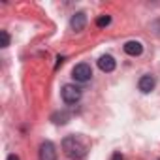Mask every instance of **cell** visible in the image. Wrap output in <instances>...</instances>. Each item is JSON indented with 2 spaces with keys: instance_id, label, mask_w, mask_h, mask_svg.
<instances>
[{
  "instance_id": "obj_1",
  "label": "cell",
  "mask_w": 160,
  "mask_h": 160,
  "mask_svg": "<svg viewBox=\"0 0 160 160\" xmlns=\"http://www.w3.org/2000/svg\"><path fill=\"white\" fill-rule=\"evenodd\" d=\"M62 149L70 158H83L87 152V145L79 139L77 136H68L62 141Z\"/></svg>"
},
{
  "instance_id": "obj_2",
  "label": "cell",
  "mask_w": 160,
  "mask_h": 160,
  "mask_svg": "<svg viewBox=\"0 0 160 160\" xmlns=\"http://www.w3.org/2000/svg\"><path fill=\"white\" fill-rule=\"evenodd\" d=\"M72 75H73V79H75V81H81V83H85V81H89V79L92 77V68H91L87 62H81V64L73 66V70H72Z\"/></svg>"
},
{
  "instance_id": "obj_3",
  "label": "cell",
  "mask_w": 160,
  "mask_h": 160,
  "mask_svg": "<svg viewBox=\"0 0 160 160\" xmlns=\"http://www.w3.org/2000/svg\"><path fill=\"white\" fill-rule=\"evenodd\" d=\"M60 94H62V100L66 104H75V102H79V98H81V89L75 87V85H64Z\"/></svg>"
},
{
  "instance_id": "obj_4",
  "label": "cell",
  "mask_w": 160,
  "mask_h": 160,
  "mask_svg": "<svg viewBox=\"0 0 160 160\" xmlns=\"http://www.w3.org/2000/svg\"><path fill=\"white\" fill-rule=\"evenodd\" d=\"M40 160H57V151L51 141H43L40 145Z\"/></svg>"
},
{
  "instance_id": "obj_5",
  "label": "cell",
  "mask_w": 160,
  "mask_h": 160,
  "mask_svg": "<svg viewBox=\"0 0 160 160\" xmlns=\"http://www.w3.org/2000/svg\"><path fill=\"white\" fill-rule=\"evenodd\" d=\"M85 25H87V15H85L83 12H77V13L72 15V19H70V27H72V30L79 32V30H83V28H85Z\"/></svg>"
},
{
  "instance_id": "obj_6",
  "label": "cell",
  "mask_w": 160,
  "mask_h": 160,
  "mask_svg": "<svg viewBox=\"0 0 160 160\" xmlns=\"http://www.w3.org/2000/svg\"><path fill=\"white\" fill-rule=\"evenodd\" d=\"M154 85H156V81H154V77L152 75H143V77H139V81H138V87H139V91L141 92H151L152 89H154Z\"/></svg>"
},
{
  "instance_id": "obj_7",
  "label": "cell",
  "mask_w": 160,
  "mask_h": 160,
  "mask_svg": "<svg viewBox=\"0 0 160 160\" xmlns=\"http://www.w3.org/2000/svg\"><path fill=\"white\" fill-rule=\"evenodd\" d=\"M98 68L102 72H113L115 70V58L111 55H102L98 58Z\"/></svg>"
},
{
  "instance_id": "obj_8",
  "label": "cell",
  "mask_w": 160,
  "mask_h": 160,
  "mask_svg": "<svg viewBox=\"0 0 160 160\" xmlns=\"http://www.w3.org/2000/svg\"><path fill=\"white\" fill-rule=\"evenodd\" d=\"M124 53L126 55H130V57H139L141 53H143V45L139 43V42H126L124 43Z\"/></svg>"
},
{
  "instance_id": "obj_9",
  "label": "cell",
  "mask_w": 160,
  "mask_h": 160,
  "mask_svg": "<svg viewBox=\"0 0 160 160\" xmlns=\"http://www.w3.org/2000/svg\"><path fill=\"white\" fill-rule=\"evenodd\" d=\"M68 119H70V113H66V111L53 115V122H57V124H64V122H68Z\"/></svg>"
},
{
  "instance_id": "obj_10",
  "label": "cell",
  "mask_w": 160,
  "mask_h": 160,
  "mask_svg": "<svg viewBox=\"0 0 160 160\" xmlns=\"http://www.w3.org/2000/svg\"><path fill=\"white\" fill-rule=\"evenodd\" d=\"M109 23H111V17H109V15H100V17L96 19V27H100V28L108 27Z\"/></svg>"
},
{
  "instance_id": "obj_11",
  "label": "cell",
  "mask_w": 160,
  "mask_h": 160,
  "mask_svg": "<svg viewBox=\"0 0 160 160\" xmlns=\"http://www.w3.org/2000/svg\"><path fill=\"white\" fill-rule=\"evenodd\" d=\"M0 38H2V47H8V45H10V36H8L6 30L0 32Z\"/></svg>"
},
{
  "instance_id": "obj_12",
  "label": "cell",
  "mask_w": 160,
  "mask_h": 160,
  "mask_svg": "<svg viewBox=\"0 0 160 160\" xmlns=\"http://www.w3.org/2000/svg\"><path fill=\"white\" fill-rule=\"evenodd\" d=\"M111 160H124V158H122V154H121V152H115V154L111 156Z\"/></svg>"
},
{
  "instance_id": "obj_13",
  "label": "cell",
  "mask_w": 160,
  "mask_h": 160,
  "mask_svg": "<svg viewBox=\"0 0 160 160\" xmlns=\"http://www.w3.org/2000/svg\"><path fill=\"white\" fill-rule=\"evenodd\" d=\"M8 160H19V158H17L15 154H10V156H8Z\"/></svg>"
}]
</instances>
